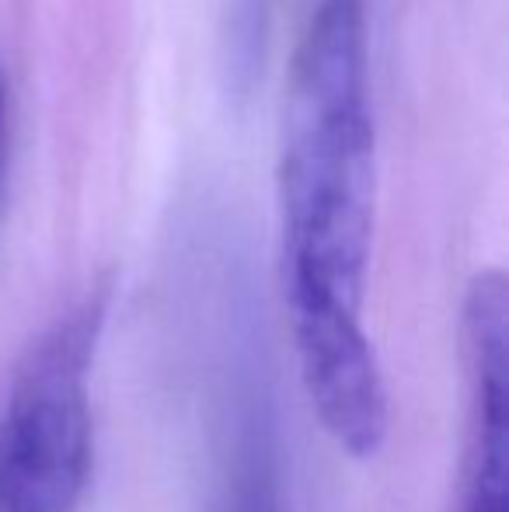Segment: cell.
I'll return each mask as SVG.
<instances>
[{"instance_id": "obj_1", "label": "cell", "mask_w": 509, "mask_h": 512, "mask_svg": "<svg viewBox=\"0 0 509 512\" xmlns=\"http://www.w3.org/2000/svg\"><path fill=\"white\" fill-rule=\"evenodd\" d=\"M367 4L314 0L286 84L283 272L300 380L311 391H346L377 370L363 324L377 182Z\"/></svg>"}, {"instance_id": "obj_2", "label": "cell", "mask_w": 509, "mask_h": 512, "mask_svg": "<svg viewBox=\"0 0 509 512\" xmlns=\"http://www.w3.org/2000/svg\"><path fill=\"white\" fill-rule=\"evenodd\" d=\"M109 317L98 283L32 342L0 401V512H77L95 460L91 373Z\"/></svg>"}, {"instance_id": "obj_3", "label": "cell", "mask_w": 509, "mask_h": 512, "mask_svg": "<svg viewBox=\"0 0 509 512\" xmlns=\"http://www.w3.org/2000/svg\"><path fill=\"white\" fill-rule=\"evenodd\" d=\"M461 335L464 380H468V425H464L457 512H509V321L499 307H475L464 314Z\"/></svg>"}, {"instance_id": "obj_4", "label": "cell", "mask_w": 509, "mask_h": 512, "mask_svg": "<svg viewBox=\"0 0 509 512\" xmlns=\"http://www.w3.org/2000/svg\"><path fill=\"white\" fill-rule=\"evenodd\" d=\"M217 512H290L272 394L252 352L227 370Z\"/></svg>"}, {"instance_id": "obj_5", "label": "cell", "mask_w": 509, "mask_h": 512, "mask_svg": "<svg viewBox=\"0 0 509 512\" xmlns=\"http://www.w3.org/2000/svg\"><path fill=\"white\" fill-rule=\"evenodd\" d=\"M272 11H276V0H227L224 7L227 81L238 95H245L262 74L272 35Z\"/></svg>"}, {"instance_id": "obj_6", "label": "cell", "mask_w": 509, "mask_h": 512, "mask_svg": "<svg viewBox=\"0 0 509 512\" xmlns=\"http://www.w3.org/2000/svg\"><path fill=\"white\" fill-rule=\"evenodd\" d=\"M0 119H4V88H0Z\"/></svg>"}]
</instances>
